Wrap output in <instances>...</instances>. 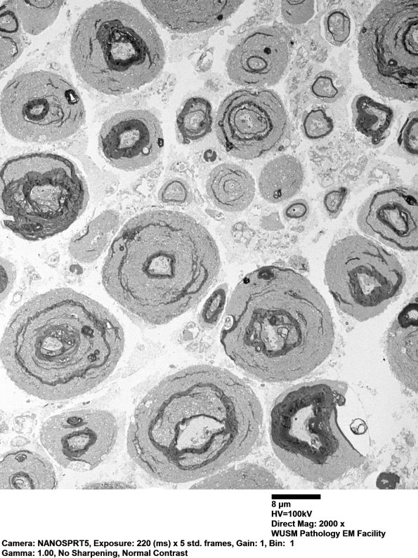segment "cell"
I'll return each instance as SVG.
<instances>
[{
	"mask_svg": "<svg viewBox=\"0 0 418 558\" xmlns=\"http://www.w3.org/2000/svg\"><path fill=\"white\" fill-rule=\"evenodd\" d=\"M0 464L1 489H52L57 486L51 463L32 451H11L2 456Z\"/></svg>",
	"mask_w": 418,
	"mask_h": 558,
	"instance_id": "cell-18",
	"label": "cell"
},
{
	"mask_svg": "<svg viewBox=\"0 0 418 558\" xmlns=\"http://www.w3.org/2000/svg\"><path fill=\"white\" fill-rule=\"evenodd\" d=\"M261 227L268 231H277L284 228L278 213L264 216L260 222Z\"/></svg>",
	"mask_w": 418,
	"mask_h": 558,
	"instance_id": "cell-38",
	"label": "cell"
},
{
	"mask_svg": "<svg viewBox=\"0 0 418 558\" xmlns=\"http://www.w3.org/2000/svg\"><path fill=\"white\" fill-rule=\"evenodd\" d=\"M119 222V214L108 210L98 215L70 241L68 251L78 262L89 263L101 255Z\"/></svg>",
	"mask_w": 418,
	"mask_h": 558,
	"instance_id": "cell-22",
	"label": "cell"
},
{
	"mask_svg": "<svg viewBox=\"0 0 418 558\" xmlns=\"http://www.w3.org/2000/svg\"><path fill=\"white\" fill-rule=\"evenodd\" d=\"M417 112H410L403 125L397 140L398 148L406 156L416 158L417 156Z\"/></svg>",
	"mask_w": 418,
	"mask_h": 558,
	"instance_id": "cell-30",
	"label": "cell"
},
{
	"mask_svg": "<svg viewBox=\"0 0 418 558\" xmlns=\"http://www.w3.org/2000/svg\"><path fill=\"white\" fill-rule=\"evenodd\" d=\"M14 265L5 258L1 259V299L8 294L15 279Z\"/></svg>",
	"mask_w": 418,
	"mask_h": 558,
	"instance_id": "cell-35",
	"label": "cell"
},
{
	"mask_svg": "<svg viewBox=\"0 0 418 558\" xmlns=\"http://www.w3.org/2000/svg\"><path fill=\"white\" fill-rule=\"evenodd\" d=\"M220 267L218 247L204 227L181 213L153 210L122 228L102 280L124 308L145 323L161 325L195 307Z\"/></svg>",
	"mask_w": 418,
	"mask_h": 558,
	"instance_id": "cell-4",
	"label": "cell"
},
{
	"mask_svg": "<svg viewBox=\"0 0 418 558\" xmlns=\"http://www.w3.org/2000/svg\"><path fill=\"white\" fill-rule=\"evenodd\" d=\"M399 477L393 473L382 472L377 479V486L379 489H394L398 483Z\"/></svg>",
	"mask_w": 418,
	"mask_h": 558,
	"instance_id": "cell-39",
	"label": "cell"
},
{
	"mask_svg": "<svg viewBox=\"0 0 418 558\" xmlns=\"http://www.w3.org/2000/svg\"><path fill=\"white\" fill-rule=\"evenodd\" d=\"M82 488L86 489H124L134 487L123 481H100L88 483Z\"/></svg>",
	"mask_w": 418,
	"mask_h": 558,
	"instance_id": "cell-37",
	"label": "cell"
},
{
	"mask_svg": "<svg viewBox=\"0 0 418 558\" xmlns=\"http://www.w3.org/2000/svg\"><path fill=\"white\" fill-rule=\"evenodd\" d=\"M324 34L327 41L336 46L345 44L351 32V20L344 9H334L327 13L323 20Z\"/></svg>",
	"mask_w": 418,
	"mask_h": 558,
	"instance_id": "cell-27",
	"label": "cell"
},
{
	"mask_svg": "<svg viewBox=\"0 0 418 558\" xmlns=\"http://www.w3.org/2000/svg\"><path fill=\"white\" fill-rule=\"evenodd\" d=\"M16 10L24 30L38 34L56 19L63 1H15Z\"/></svg>",
	"mask_w": 418,
	"mask_h": 558,
	"instance_id": "cell-26",
	"label": "cell"
},
{
	"mask_svg": "<svg viewBox=\"0 0 418 558\" xmlns=\"http://www.w3.org/2000/svg\"><path fill=\"white\" fill-rule=\"evenodd\" d=\"M308 213V205L303 199H298L289 204L284 211V216L289 220L303 218Z\"/></svg>",
	"mask_w": 418,
	"mask_h": 558,
	"instance_id": "cell-36",
	"label": "cell"
},
{
	"mask_svg": "<svg viewBox=\"0 0 418 558\" xmlns=\"http://www.w3.org/2000/svg\"><path fill=\"white\" fill-rule=\"evenodd\" d=\"M325 278L339 308L359 321L382 313L406 281L398 258L359 234L344 237L331 246L325 259Z\"/></svg>",
	"mask_w": 418,
	"mask_h": 558,
	"instance_id": "cell-9",
	"label": "cell"
},
{
	"mask_svg": "<svg viewBox=\"0 0 418 558\" xmlns=\"http://www.w3.org/2000/svg\"><path fill=\"white\" fill-rule=\"evenodd\" d=\"M119 423L110 411L79 408L51 416L42 425L40 441L64 468L77 472L95 469L112 454Z\"/></svg>",
	"mask_w": 418,
	"mask_h": 558,
	"instance_id": "cell-12",
	"label": "cell"
},
{
	"mask_svg": "<svg viewBox=\"0 0 418 558\" xmlns=\"http://www.w3.org/2000/svg\"><path fill=\"white\" fill-rule=\"evenodd\" d=\"M164 145L156 116L148 110H127L107 120L100 132L99 147L107 161L124 171H135L153 163Z\"/></svg>",
	"mask_w": 418,
	"mask_h": 558,
	"instance_id": "cell-13",
	"label": "cell"
},
{
	"mask_svg": "<svg viewBox=\"0 0 418 558\" xmlns=\"http://www.w3.org/2000/svg\"><path fill=\"white\" fill-rule=\"evenodd\" d=\"M304 171L301 162L291 155H282L268 162L261 171L259 189L267 201L277 204L296 195L301 190Z\"/></svg>",
	"mask_w": 418,
	"mask_h": 558,
	"instance_id": "cell-20",
	"label": "cell"
},
{
	"mask_svg": "<svg viewBox=\"0 0 418 558\" xmlns=\"http://www.w3.org/2000/svg\"><path fill=\"white\" fill-rule=\"evenodd\" d=\"M4 227L27 241L67 229L89 201L86 183L70 159L37 152L11 158L1 168Z\"/></svg>",
	"mask_w": 418,
	"mask_h": 558,
	"instance_id": "cell-7",
	"label": "cell"
},
{
	"mask_svg": "<svg viewBox=\"0 0 418 558\" xmlns=\"http://www.w3.org/2000/svg\"><path fill=\"white\" fill-rule=\"evenodd\" d=\"M351 107L355 128L373 145L381 144L394 121L393 109L365 94L355 95Z\"/></svg>",
	"mask_w": 418,
	"mask_h": 558,
	"instance_id": "cell-23",
	"label": "cell"
},
{
	"mask_svg": "<svg viewBox=\"0 0 418 558\" xmlns=\"http://www.w3.org/2000/svg\"><path fill=\"white\" fill-rule=\"evenodd\" d=\"M281 13L289 24L299 25L310 20L315 13L313 1H282Z\"/></svg>",
	"mask_w": 418,
	"mask_h": 558,
	"instance_id": "cell-31",
	"label": "cell"
},
{
	"mask_svg": "<svg viewBox=\"0 0 418 558\" xmlns=\"http://www.w3.org/2000/svg\"><path fill=\"white\" fill-rule=\"evenodd\" d=\"M311 92L317 99L329 102L339 98L340 89L333 76L325 72L315 78L311 85Z\"/></svg>",
	"mask_w": 418,
	"mask_h": 558,
	"instance_id": "cell-33",
	"label": "cell"
},
{
	"mask_svg": "<svg viewBox=\"0 0 418 558\" xmlns=\"http://www.w3.org/2000/svg\"><path fill=\"white\" fill-rule=\"evenodd\" d=\"M347 385L322 379L284 391L270 412V439L275 454L294 474L313 482H331L360 467L365 458L338 423V406Z\"/></svg>",
	"mask_w": 418,
	"mask_h": 558,
	"instance_id": "cell-5",
	"label": "cell"
},
{
	"mask_svg": "<svg viewBox=\"0 0 418 558\" xmlns=\"http://www.w3.org/2000/svg\"><path fill=\"white\" fill-rule=\"evenodd\" d=\"M206 188L212 202L228 212L243 211L255 195L253 178L234 164H222L214 168L207 178Z\"/></svg>",
	"mask_w": 418,
	"mask_h": 558,
	"instance_id": "cell-19",
	"label": "cell"
},
{
	"mask_svg": "<svg viewBox=\"0 0 418 558\" xmlns=\"http://www.w3.org/2000/svg\"><path fill=\"white\" fill-rule=\"evenodd\" d=\"M158 22L178 33L212 28L230 18L242 1H142Z\"/></svg>",
	"mask_w": 418,
	"mask_h": 558,
	"instance_id": "cell-16",
	"label": "cell"
},
{
	"mask_svg": "<svg viewBox=\"0 0 418 558\" xmlns=\"http://www.w3.org/2000/svg\"><path fill=\"white\" fill-rule=\"evenodd\" d=\"M286 109L279 95L264 88L235 91L221 104L217 138L230 155L254 159L275 150L288 132Z\"/></svg>",
	"mask_w": 418,
	"mask_h": 558,
	"instance_id": "cell-11",
	"label": "cell"
},
{
	"mask_svg": "<svg viewBox=\"0 0 418 558\" xmlns=\"http://www.w3.org/2000/svg\"><path fill=\"white\" fill-rule=\"evenodd\" d=\"M158 197L164 204L181 205L190 201L192 194L186 182L181 179L173 178L167 180L162 186Z\"/></svg>",
	"mask_w": 418,
	"mask_h": 558,
	"instance_id": "cell-32",
	"label": "cell"
},
{
	"mask_svg": "<svg viewBox=\"0 0 418 558\" xmlns=\"http://www.w3.org/2000/svg\"><path fill=\"white\" fill-rule=\"evenodd\" d=\"M20 19L15 1H8L1 6V70L10 66L21 54Z\"/></svg>",
	"mask_w": 418,
	"mask_h": 558,
	"instance_id": "cell-25",
	"label": "cell"
},
{
	"mask_svg": "<svg viewBox=\"0 0 418 558\" xmlns=\"http://www.w3.org/2000/svg\"><path fill=\"white\" fill-rule=\"evenodd\" d=\"M418 1H381L360 28L358 62L379 94L400 101L417 98Z\"/></svg>",
	"mask_w": 418,
	"mask_h": 558,
	"instance_id": "cell-8",
	"label": "cell"
},
{
	"mask_svg": "<svg viewBox=\"0 0 418 558\" xmlns=\"http://www.w3.org/2000/svg\"><path fill=\"white\" fill-rule=\"evenodd\" d=\"M386 352L389 366L400 382L417 390V296L402 309L387 333Z\"/></svg>",
	"mask_w": 418,
	"mask_h": 558,
	"instance_id": "cell-17",
	"label": "cell"
},
{
	"mask_svg": "<svg viewBox=\"0 0 418 558\" xmlns=\"http://www.w3.org/2000/svg\"><path fill=\"white\" fill-rule=\"evenodd\" d=\"M346 195L347 190L344 187L331 190L325 195L323 199L324 207L331 218H335L339 215Z\"/></svg>",
	"mask_w": 418,
	"mask_h": 558,
	"instance_id": "cell-34",
	"label": "cell"
},
{
	"mask_svg": "<svg viewBox=\"0 0 418 558\" xmlns=\"http://www.w3.org/2000/svg\"><path fill=\"white\" fill-rule=\"evenodd\" d=\"M228 287L218 286L204 303L198 316V321L204 329L214 328L218 323L226 304Z\"/></svg>",
	"mask_w": 418,
	"mask_h": 558,
	"instance_id": "cell-28",
	"label": "cell"
},
{
	"mask_svg": "<svg viewBox=\"0 0 418 558\" xmlns=\"http://www.w3.org/2000/svg\"><path fill=\"white\" fill-rule=\"evenodd\" d=\"M192 484L193 489H265L276 487L274 476L252 463H232Z\"/></svg>",
	"mask_w": 418,
	"mask_h": 558,
	"instance_id": "cell-21",
	"label": "cell"
},
{
	"mask_svg": "<svg viewBox=\"0 0 418 558\" xmlns=\"http://www.w3.org/2000/svg\"><path fill=\"white\" fill-rule=\"evenodd\" d=\"M71 58L80 77L108 95L128 93L155 79L165 50L152 22L136 8L105 1L89 8L76 23Z\"/></svg>",
	"mask_w": 418,
	"mask_h": 558,
	"instance_id": "cell-6",
	"label": "cell"
},
{
	"mask_svg": "<svg viewBox=\"0 0 418 558\" xmlns=\"http://www.w3.org/2000/svg\"><path fill=\"white\" fill-rule=\"evenodd\" d=\"M227 305L221 343L240 368L259 380H297L332 352L334 328L329 307L294 270L270 265L252 271Z\"/></svg>",
	"mask_w": 418,
	"mask_h": 558,
	"instance_id": "cell-3",
	"label": "cell"
},
{
	"mask_svg": "<svg viewBox=\"0 0 418 558\" xmlns=\"http://www.w3.org/2000/svg\"><path fill=\"white\" fill-rule=\"evenodd\" d=\"M358 227L370 237L393 248L417 250V194L405 188L379 191L361 206Z\"/></svg>",
	"mask_w": 418,
	"mask_h": 558,
	"instance_id": "cell-15",
	"label": "cell"
},
{
	"mask_svg": "<svg viewBox=\"0 0 418 558\" xmlns=\"http://www.w3.org/2000/svg\"><path fill=\"white\" fill-rule=\"evenodd\" d=\"M211 103L202 97H192L183 104L176 118V130L185 142L205 137L212 128Z\"/></svg>",
	"mask_w": 418,
	"mask_h": 558,
	"instance_id": "cell-24",
	"label": "cell"
},
{
	"mask_svg": "<svg viewBox=\"0 0 418 558\" xmlns=\"http://www.w3.org/2000/svg\"><path fill=\"white\" fill-rule=\"evenodd\" d=\"M301 127L310 140H320L329 135L334 128L333 119L321 108L306 112L302 118Z\"/></svg>",
	"mask_w": 418,
	"mask_h": 558,
	"instance_id": "cell-29",
	"label": "cell"
},
{
	"mask_svg": "<svg viewBox=\"0 0 418 558\" xmlns=\"http://www.w3.org/2000/svg\"><path fill=\"white\" fill-rule=\"evenodd\" d=\"M1 116L13 138L48 142L75 133L85 120V109L79 93L66 79L36 71L8 81L1 96Z\"/></svg>",
	"mask_w": 418,
	"mask_h": 558,
	"instance_id": "cell-10",
	"label": "cell"
},
{
	"mask_svg": "<svg viewBox=\"0 0 418 558\" xmlns=\"http://www.w3.org/2000/svg\"><path fill=\"white\" fill-rule=\"evenodd\" d=\"M116 317L68 288L39 294L11 317L1 343L7 375L25 392L48 401L81 395L103 382L123 352Z\"/></svg>",
	"mask_w": 418,
	"mask_h": 558,
	"instance_id": "cell-2",
	"label": "cell"
},
{
	"mask_svg": "<svg viewBox=\"0 0 418 558\" xmlns=\"http://www.w3.org/2000/svg\"><path fill=\"white\" fill-rule=\"evenodd\" d=\"M263 418L258 397L240 378L192 366L169 375L141 399L131 418L127 451L158 481H194L249 455Z\"/></svg>",
	"mask_w": 418,
	"mask_h": 558,
	"instance_id": "cell-1",
	"label": "cell"
},
{
	"mask_svg": "<svg viewBox=\"0 0 418 558\" xmlns=\"http://www.w3.org/2000/svg\"><path fill=\"white\" fill-rule=\"evenodd\" d=\"M290 57L286 34L277 27L263 26L250 32L233 48L227 60V72L240 86H273L285 74Z\"/></svg>",
	"mask_w": 418,
	"mask_h": 558,
	"instance_id": "cell-14",
	"label": "cell"
}]
</instances>
